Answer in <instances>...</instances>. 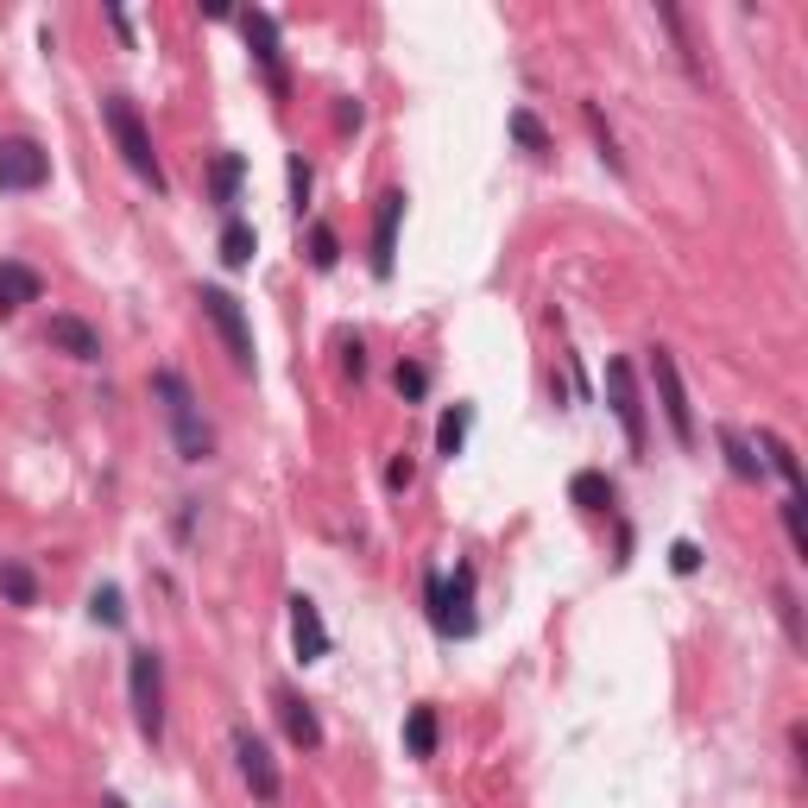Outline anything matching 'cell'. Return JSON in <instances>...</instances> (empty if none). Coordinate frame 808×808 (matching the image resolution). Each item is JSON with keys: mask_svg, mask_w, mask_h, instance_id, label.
I'll return each mask as SVG.
<instances>
[{"mask_svg": "<svg viewBox=\"0 0 808 808\" xmlns=\"http://www.w3.org/2000/svg\"><path fill=\"white\" fill-rule=\"evenodd\" d=\"M606 404H613V417H619V429H626V449L644 454V442H651V424H644V399H638V373H631V360H606Z\"/></svg>", "mask_w": 808, "mask_h": 808, "instance_id": "ba28073f", "label": "cell"}, {"mask_svg": "<svg viewBox=\"0 0 808 808\" xmlns=\"http://www.w3.org/2000/svg\"><path fill=\"white\" fill-rule=\"evenodd\" d=\"M783 530H789V550L808 562V518H803V493H789L783 500Z\"/></svg>", "mask_w": 808, "mask_h": 808, "instance_id": "f1b7e54d", "label": "cell"}, {"mask_svg": "<svg viewBox=\"0 0 808 808\" xmlns=\"http://www.w3.org/2000/svg\"><path fill=\"white\" fill-rule=\"evenodd\" d=\"M468 429H474V404H454V411H442V424H436V454H442V461H454V454L468 449Z\"/></svg>", "mask_w": 808, "mask_h": 808, "instance_id": "603a6c76", "label": "cell"}, {"mask_svg": "<svg viewBox=\"0 0 808 808\" xmlns=\"http://www.w3.org/2000/svg\"><path fill=\"white\" fill-rule=\"evenodd\" d=\"M310 266H316V272H335V266H341V234L328 222L310 227Z\"/></svg>", "mask_w": 808, "mask_h": 808, "instance_id": "4316f807", "label": "cell"}, {"mask_svg": "<svg viewBox=\"0 0 808 808\" xmlns=\"http://www.w3.org/2000/svg\"><path fill=\"white\" fill-rule=\"evenodd\" d=\"M291 651L298 663H323L328 656V626H323V606L310 601V594H291Z\"/></svg>", "mask_w": 808, "mask_h": 808, "instance_id": "7c38bea8", "label": "cell"}, {"mask_svg": "<svg viewBox=\"0 0 808 808\" xmlns=\"http://www.w3.org/2000/svg\"><path fill=\"white\" fill-rule=\"evenodd\" d=\"M234 771H240V783L252 789V803H259V808L284 803V771H278L272 745H266L252 727H234Z\"/></svg>", "mask_w": 808, "mask_h": 808, "instance_id": "8992f818", "label": "cell"}, {"mask_svg": "<svg viewBox=\"0 0 808 808\" xmlns=\"http://www.w3.org/2000/svg\"><path fill=\"white\" fill-rule=\"evenodd\" d=\"M45 348L50 354H70V360H101V335L82 316H70V310H57L45 323Z\"/></svg>", "mask_w": 808, "mask_h": 808, "instance_id": "5bb4252c", "label": "cell"}, {"mask_svg": "<svg viewBox=\"0 0 808 808\" xmlns=\"http://www.w3.org/2000/svg\"><path fill=\"white\" fill-rule=\"evenodd\" d=\"M581 121H587V133H594V146H601V165L613 177H626V152H619V139H613V126H606L601 101H581Z\"/></svg>", "mask_w": 808, "mask_h": 808, "instance_id": "7402d4cb", "label": "cell"}, {"mask_svg": "<svg viewBox=\"0 0 808 808\" xmlns=\"http://www.w3.org/2000/svg\"><path fill=\"white\" fill-rule=\"evenodd\" d=\"M126 702H133V727L146 745L165 739V656L139 644V651H126Z\"/></svg>", "mask_w": 808, "mask_h": 808, "instance_id": "5b68a950", "label": "cell"}, {"mask_svg": "<svg viewBox=\"0 0 808 808\" xmlns=\"http://www.w3.org/2000/svg\"><path fill=\"white\" fill-rule=\"evenodd\" d=\"M152 399L165 404V424H171V436H177V454H183L190 468L215 454V429H209L197 392H190V379L177 373V367H158V373H152Z\"/></svg>", "mask_w": 808, "mask_h": 808, "instance_id": "6da1fadb", "label": "cell"}, {"mask_svg": "<svg viewBox=\"0 0 808 808\" xmlns=\"http://www.w3.org/2000/svg\"><path fill=\"white\" fill-rule=\"evenodd\" d=\"M399 227H404V190H385L373 202V278L399 272Z\"/></svg>", "mask_w": 808, "mask_h": 808, "instance_id": "8fae6325", "label": "cell"}, {"mask_svg": "<svg viewBox=\"0 0 808 808\" xmlns=\"http://www.w3.org/2000/svg\"><path fill=\"white\" fill-rule=\"evenodd\" d=\"M38 298H45V278L32 272L25 259H0V316H13V310H25Z\"/></svg>", "mask_w": 808, "mask_h": 808, "instance_id": "9a60e30c", "label": "cell"}, {"mask_svg": "<svg viewBox=\"0 0 808 808\" xmlns=\"http://www.w3.org/2000/svg\"><path fill=\"white\" fill-rule=\"evenodd\" d=\"M240 32H247V50H252V64H259V76H266V89H272V96H291V70H284L278 20L266 13V7H247V13H240Z\"/></svg>", "mask_w": 808, "mask_h": 808, "instance_id": "9c48e42d", "label": "cell"}, {"mask_svg": "<svg viewBox=\"0 0 808 808\" xmlns=\"http://www.w3.org/2000/svg\"><path fill=\"white\" fill-rule=\"evenodd\" d=\"M240 177H247V158L240 152H215V165H209V202L234 209L240 202Z\"/></svg>", "mask_w": 808, "mask_h": 808, "instance_id": "ac0fdd59", "label": "cell"}, {"mask_svg": "<svg viewBox=\"0 0 808 808\" xmlns=\"http://www.w3.org/2000/svg\"><path fill=\"white\" fill-rule=\"evenodd\" d=\"M108 25H114V32H121V45H133V20H126L121 7H108Z\"/></svg>", "mask_w": 808, "mask_h": 808, "instance_id": "d590c367", "label": "cell"}, {"mask_svg": "<svg viewBox=\"0 0 808 808\" xmlns=\"http://www.w3.org/2000/svg\"><path fill=\"white\" fill-rule=\"evenodd\" d=\"M50 183V152L38 139H0V190H45Z\"/></svg>", "mask_w": 808, "mask_h": 808, "instance_id": "30bf717a", "label": "cell"}, {"mask_svg": "<svg viewBox=\"0 0 808 808\" xmlns=\"http://www.w3.org/2000/svg\"><path fill=\"white\" fill-rule=\"evenodd\" d=\"M777 613H783V631H789V644H803V606L789 587H777Z\"/></svg>", "mask_w": 808, "mask_h": 808, "instance_id": "4dcf8cb0", "label": "cell"}, {"mask_svg": "<svg viewBox=\"0 0 808 808\" xmlns=\"http://www.w3.org/2000/svg\"><path fill=\"white\" fill-rule=\"evenodd\" d=\"M89 619L108 626V631H121L126 626V594L121 587H96V594H89Z\"/></svg>", "mask_w": 808, "mask_h": 808, "instance_id": "484cf974", "label": "cell"}, {"mask_svg": "<svg viewBox=\"0 0 808 808\" xmlns=\"http://www.w3.org/2000/svg\"><path fill=\"white\" fill-rule=\"evenodd\" d=\"M341 373H348V379H367V348H360V335H348V341H341Z\"/></svg>", "mask_w": 808, "mask_h": 808, "instance_id": "1f68e13d", "label": "cell"}, {"mask_svg": "<svg viewBox=\"0 0 808 808\" xmlns=\"http://www.w3.org/2000/svg\"><path fill=\"white\" fill-rule=\"evenodd\" d=\"M752 449H764V454H758V461H764V474H783V480H789V493H803V461H796V449L783 442L777 429H758Z\"/></svg>", "mask_w": 808, "mask_h": 808, "instance_id": "2e32d148", "label": "cell"}, {"mask_svg": "<svg viewBox=\"0 0 808 808\" xmlns=\"http://www.w3.org/2000/svg\"><path fill=\"white\" fill-rule=\"evenodd\" d=\"M392 385H399L404 404H424V399H429V367H424V360H399Z\"/></svg>", "mask_w": 808, "mask_h": 808, "instance_id": "83f0119b", "label": "cell"}, {"mask_svg": "<svg viewBox=\"0 0 808 808\" xmlns=\"http://www.w3.org/2000/svg\"><path fill=\"white\" fill-rule=\"evenodd\" d=\"M252 252H259V227L240 222V215H227V227H222V266H227V272H240V266H252Z\"/></svg>", "mask_w": 808, "mask_h": 808, "instance_id": "ffe728a7", "label": "cell"}, {"mask_svg": "<svg viewBox=\"0 0 808 808\" xmlns=\"http://www.w3.org/2000/svg\"><path fill=\"white\" fill-rule=\"evenodd\" d=\"M670 569H676V575H695V569H702V543H688V537H682L676 550H670Z\"/></svg>", "mask_w": 808, "mask_h": 808, "instance_id": "d6a6232c", "label": "cell"}, {"mask_svg": "<svg viewBox=\"0 0 808 808\" xmlns=\"http://www.w3.org/2000/svg\"><path fill=\"white\" fill-rule=\"evenodd\" d=\"M714 442H720V454H727V468H732V480H764V461L752 454V442L739 436V429H714Z\"/></svg>", "mask_w": 808, "mask_h": 808, "instance_id": "44dd1931", "label": "cell"}, {"mask_svg": "<svg viewBox=\"0 0 808 808\" xmlns=\"http://www.w3.org/2000/svg\"><path fill=\"white\" fill-rule=\"evenodd\" d=\"M284 183H291V209H298V215H303V202H310V190H316V171L303 165L298 152L284 158Z\"/></svg>", "mask_w": 808, "mask_h": 808, "instance_id": "f546056e", "label": "cell"}, {"mask_svg": "<svg viewBox=\"0 0 808 808\" xmlns=\"http://www.w3.org/2000/svg\"><path fill=\"white\" fill-rule=\"evenodd\" d=\"M411 480H417V461H411V454H399V461L385 468V486H392V493H411Z\"/></svg>", "mask_w": 808, "mask_h": 808, "instance_id": "836d02e7", "label": "cell"}, {"mask_svg": "<svg viewBox=\"0 0 808 808\" xmlns=\"http://www.w3.org/2000/svg\"><path fill=\"white\" fill-rule=\"evenodd\" d=\"M436 739H442V727H436V707L417 702L411 714H404V752H411V758H436Z\"/></svg>", "mask_w": 808, "mask_h": 808, "instance_id": "d6986e66", "label": "cell"}, {"mask_svg": "<svg viewBox=\"0 0 808 808\" xmlns=\"http://www.w3.org/2000/svg\"><path fill=\"white\" fill-rule=\"evenodd\" d=\"M651 379H656V404H663V424L676 436L682 449H695V404H688V385H682V367L676 354L656 341L651 348Z\"/></svg>", "mask_w": 808, "mask_h": 808, "instance_id": "52a82bcc", "label": "cell"}, {"mask_svg": "<svg viewBox=\"0 0 808 808\" xmlns=\"http://www.w3.org/2000/svg\"><path fill=\"white\" fill-rule=\"evenodd\" d=\"M197 310H202V323L222 335V348H227V360H234V373H240V379L259 373V354H252V323H247V310H240V298H234V291H222V284H197Z\"/></svg>", "mask_w": 808, "mask_h": 808, "instance_id": "277c9868", "label": "cell"}, {"mask_svg": "<svg viewBox=\"0 0 808 808\" xmlns=\"http://www.w3.org/2000/svg\"><path fill=\"white\" fill-rule=\"evenodd\" d=\"M512 139H518V146H525V152H537V158H550V152H556L550 126L537 121L530 108H512Z\"/></svg>", "mask_w": 808, "mask_h": 808, "instance_id": "cb8c5ba5", "label": "cell"}, {"mask_svg": "<svg viewBox=\"0 0 808 808\" xmlns=\"http://www.w3.org/2000/svg\"><path fill=\"white\" fill-rule=\"evenodd\" d=\"M424 606H429V626L442 638H474V562H454V575L429 569L424 575Z\"/></svg>", "mask_w": 808, "mask_h": 808, "instance_id": "3957f363", "label": "cell"}, {"mask_svg": "<svg viewBox=\"0 0 808 808\" xmlns=\"http://www.w3.org/2000/svg\"><path fill=\"white\" fill-rule=\"evenodd\" d=\"M360 121H367V108H360L354 96H341V108H335V126H341V133H354Z\"/></svg>", "mask_w": 808, "mask_h": 808, "instance_id": "e575fe53", "label": "cell"}, {"mask_svg": "<svg viewBox=\"0 0 808 808\" xmlns=\"http://www.w3.org/2000/svg\"><path fill=\"white\" fill-rule=\"evenodd\" d=\"M278 720H284V739H291L298 752H323V720H316L310 695H298V688H278Z\"/></svg>", "mask_w": 808, "mask_h": 808, "instance_id": "4fadbf2b", "label": "cell"}, {"mask_svg": "<svg viewBox=\"0 0 808 808\" xmlns=\"http://www.w3.org/2000/svg\"><path fill=\"white\" fill-rule=\"evenodd\" d=\"M569 500L581 505V512H594V518H606L613 505H619V486L601 474V468H581L575 480H569Z\"/></svg>", "mask_w": 808, "mask_h": 808, "instance_id": "e0dca14e", "label": "cell"}, {"mask_svg": "<svg viewBox=\"0 0 808 808\" xmlns=\"http://www.w3.org/2000/svg\"><path fill=\"white\" fill-rule=\"evenodd\" d=\"M0 594H7L13 606H32L38 601V575H32L25 562H0Z\"/></svg>", "mask_w": 808, "mask_h": 808, "instance_id": "d4e9b609", "label": "cell"}, {"mask_svg": "<svg viewBox=\"0 0 808 808\" xmlns=\"http://www.w3.org/2000/svg\"><path fill=\"white\" fill-rule=\"evenodd\" d=\"M101 121H108V133H114V146H121L126 171L139 177V183H152V190L165 197V190H171V177H165V165H158V152H152L146 114L133 108V96H101Z\"/></svg>", "mask_w": 808, "mask_h": 808, "instance_id": "7a4b0ae2", "label": "cell"}]
</instances>
